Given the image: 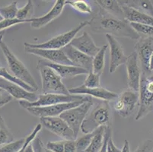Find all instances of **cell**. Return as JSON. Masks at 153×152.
Masks as SVG:
<instances>
[{"label": "cell", "mask_w": 153, "mask_h": 152, "mask_svg": "<svg viewBox=\"0 0 153 152\" xmlns=\"http://www.w3.org/2000/svg\"><path fill=\"white\" fill-rule=\"evenodd\" d=\"M66 5L72 7L76 12L82 14L91 15L92 13V8L88 2L85 0H67Z\"/></svg>", "instance_id": "27"}, {"label": "cell", "mask_w": 153, "mask_h": 152, "mask_svg": "<svg viewBox=\"0 0 153 152\" xmlns=\"http://www.w3.org/2000/svg\"><path fill=\"white\" fill-rule=\"evenodd\" d=\"M5 33V30H2V31H0V41H2V37H3Z\"/></svg>", "instance_id": "48"}, {"label": "cell", "mask_w": 153, "mask_h": 152, "mask_svg": "<svg viewBox=\"0 0 153 152\" xmlns=\"http://www.w3.org/2000/svg\"><path fill=\"white\" fill-rule=\"evenodd\" d=\"M148 79H149V80L152 81V82H153V75H150V76H149V77L148 78Z\"/></svg>", "instance_id": "49"}, {"label": "cell", "mask_w": 153, "mask_h": 152, "mask_svg": "<svg viewBox=\"0 0 153 152\" xmlns=\"http://www.w3.org/2000/svg\"><path fill=\"white\" fill-rule=\"evenodd\" d=\"M107 152H122V149L118 148L113 142L112 135L109 137L107 143Z\"/></svg>", "instance_id": "44"}, {"label": "cell", "mask_w": 153, "mask_h": 152, "mask_svg": "<svg viewBox=\"0 0 153 152\" xmlns=\"http://www.w3.org/2000/svg\"><path fill=\"white\" fill-rule=\"evenodd\" d=\"M100 80H101V75L95 74L91 71L88 72L87 78L85 80L83 85L90 88L100 87Z\"/></svg>", "instance_id": "34"}, {"label": "cell", "mask_w": 153, "mask_h": 152, "mask_svg": "<svg viewBox=\"0 0 153 152\" xmlns=\"http://www.w3.org/2000/svg\"><path fill=\"white\" fill-rule=\"evenodd\" d=\"M0 78L2 79H5V80L9 81V82H13L15 84H17L18 85L21 86L22 87H23L24 89H25L26 90L30 92H36L33 87H31L30 86H29L28 85L25 84V82H22L21 80H19V79L14 76L12 74H11L9 71L5 69V67L0 66Z\"/></svg>", "instance_id": "29"}, {"label": "cell", "mask_w": 153, "mask_h": 152, "mask_svg": "<svg viewBox=\"0 0 153 152\" xmlns=\"http://www.w3.org/2000/svg\"><path fill=\"white\" fill-rule=\"evenodd\" d=\"M31 22L32 19L30 20H20L17 18L14 19H3L2 22H0V31L10 28L17 24H21L23 23H31Z\"/></svg>", "instance_id": "36"}, {"label": "cell", "mask_w": 153, "mask_h": 152, "mask_svg": "<svg viewBox=\"0 0 153 152\" xmlns=\"http://www.w3.org/2000/svg\"><path fill=\"white\" fill-rule=\"evenodd\" d=\"M32 145L34 147V151L35 152H51L44 148V144H43L42 141L39 138H36L33 142H32Z\"/></svg>", "instance_id": "41"}, {"label": "cell", "mask_w": 153, "mask_h": 152, "mask_svg": "<svg viewBox=\"0 0 153 152\" xmlns=\"http://www.w3.org/2000/svg\"><path fill=\"white\" fill-rule=\"evenodd\" d=\"M111 119V110L108 101L99 100L86 115L81 125V131L84 134L91 133L101 126L110 125Z\"/></svg>", "instance_id": "2"}, {"label": "cell", "mask_w": 153, "mask_h": 152, "mask_svg": "<svg viewBox=\"0 0 153 152\" xmlns=\"http://www.w3.org/2000/svg\"><path fill=\"white\" fill-rule=\"evenodd\" d=\"M93 106V100L85 101L78 107L69 109L62 113L59 117L63 119L71 128L75 136L78 137L79 131L81 130V125L90 109Z\"/></svg>", "instance_id": "8"}, {"label": "cell", "mask_w": 153, "mask_h": 152, "mask_svg": "<svg viewBox=\"0 0 153 152\" xmlns=\"http://www.w3.org/2000/svg\"><path fill=\"white\" fill-rule=\"evenodd\" d=\"M108 48V44L102 46L98 53L92 58V72L101 75L103 73L105 66V54Z\"/></svg>", "instance_id": "25"}, {"label": "cell", "mask_w": 153, "mask_h": 152, "mask_svg": "<svg viewBox=\"0 0 153 152\" xmlns=\"http://www.w3.org/2000/svg\"><path fill=\"white\" fill-rule=\"evenodd\" d=\"M13 99V97L6 90L0 88V108L10 103Z\"/></svg>", "instance_id": "40"}, {"label": "cell", "mask_w": 153, "mask_h": 152, "mask_svg": "<svg viewBox=\"0 0 153 152\" xmlns=\"http://www.w3.org/2000/svg\"><path fill=\"white\" fill-rule=\"evenodd\" d=\"M0 88L6 90L13 98L16 100H26L28 102H35L38 99L39 96L35 94V92H30L24 89L17 84L9 82L5 79L0 78Z\"/></svg>", "instance_id": "17"}, {"label": "cell", "mask_w": 153, "mask_h": 152, "mask_svg": "<svg viewBox=\"0 0 153 152\" xmlns=\"http://www.w3.org/2000/svg\"><path fill=\"white\" fill-rule=\"evenodd\" d=\"M123 4L135 8L143 13L153 18L152 2L149 0H126L121 1Z\"/></svg>", "instance_id": "24"}, {"label": "cell", "mask_w": 153, "mask_h": 152, "mask_svg": "<svg viewBox=\"0 0 153 152\" xmlns=\"http://www.w3.org/2000/svg\"><path fill=\"white\" fill-rule=\"evenodd\" d=\"M70 44L78 50L92 58L101 49V47L96 45L92 37L86 31L83 32L81 36L75 37Z\"/></svg>", "instance_id": "20"}, {"label": "cell", "mask_w": 153, "mask_h": 152, "mask_svg": "<svg viewBox=\"0 0 153 152\" xmlns=\"http://www.w3.org/2000/svg\"><path fill=\"white\" fill-rule=\"evenodd\" d=\"M153 150V142L150 139H147L143 142L134 152H152Z\"/></svg>", "instance_id": "39"}, {"label": "cell", "mask_w": 153, "mask_h": 152, "mask_svg": "<svg viewBox=\"0 0 153 152\" xmlns=\"http://www.w3.org/2000/svg\"><path fill=\"white\" fill-rule=\"evenodd\" d=\"M130 25L140 35L142 33L144 37H153V26L137 23H130Z\"/></svg>", "instance_id": "35"}, {"label": "cell", "mask_w": 153, "mask_h": 152, "mask_svg": "<svg viewBox=\"0 0 153 152\" xmlns=\"http://www.w3.org/2000/svg\"><path fill=\"white\" fill-rule=\"evenodd\" d=\"M2 20H3V18L2 17V15H0V22H2Z\"/></svg>", "instance_id": "50"}, {"label": "cell", "mask_w": 153, "mask_h": 152, "mask_svg": "<svg viewBox=\"0 0 153 152\" xmlns=\"http://www.w3.org/2000/svg\"><path fill=\"white\" fill-rule=\"evenodd\" d=\"M40 122L42 127L53 132L64 141L76 140L77 139L73 131L59 116L42 117L40 118Z\"/></svg>", "instance_id": "10"}, {"label": "cell", "mask_w": 153, "mask_h": 152, "mask_svg": "<svg viewBox=\"0 0 153 152\" xmlns=\"http://www.w3.org/2000/svg\"><path fill=\"white\" fill-rule=\"evenodd\" d=\"M0 47L5 56L6 61L8 62L9 69L12 72L14 76L19 79L22 82H25L28 85L31 87L35 90V91L38 90V85L35 79H34L33 75H31L27 67L24 65L23 62L16 57V56L13 53L6 45L5 42L0 41Z\"/></svg>", "instance_id": "4"}, {"label": "cell", "mask_w": 153, "mask_h": 152, "mask_svg": "<svg viewBox=\"0 0 153 152\" xmlns=\"http://www.w3.org/2000/svg\"><path fill=\"white\" fill-rule=\"evenodd\" d=\"M15 141L14 135L7 126L3 117L0 116V147Z\"/></svg>", "instance_id": "28"}, {"label": "cell", "mask_w": 153, "mask_h": 152, "mask_svg": "<svg viewBox=\"0 0 153 152\" xmlns=\"http://www.w3.org/2000/svg\"><path fill=\"white\" fill-rule=\"evenodd\" d=\"M94 134H95V131L91 132V133L85 134V136L76 139V145L77 152H85V151L89 147Z\"/></svg>", "instance_id": "32"}, {"label": "cell", "mask_w": 153, "mask_h": 152, "mask_svg": "<svg viewBox=\"0 0 153 152\" xmlns=\"http://www.w3.org/2000/svg\"><path fill=\"white\" fill-rule=\"evenodd\" d=\"M25 142V138L14 141L9 144L4 145L0 147V152H18L23 147Z\"/></svg>", "instance_id": "33"}, {"label": "cell", "mask_w": 153, "mask_h": 152, "mask_svg": "<svg viewBox=\"0 0 153 152\" xmlns=\"http://www.w3.org/2000/svg\"><path fill=\"white\" fill-rule=\"evenodd\" d=\"M25 152H35V151H34V147H33V145H32V143L29 144L26 147L25 151Z\"/></svg>", "instance_id": "46"}, {"label": "cell", "mask_w": 153, "mask_h": 152, "mask_svg": "<svg viewBox=\"0 0 153 152\" xmlns=\"http://www.w3.org/2000/svg\"><path fill=\"white\" fill-rule=\"evenodd\" d=\"M19 8H18V2H13L7 6L0 8V15H2L3 19H14L17 18L18 12Z\"/></svg>", "instance_id": "30"}, {"label": "cell", "mask_w": 153, "mask_h": 152, "mask_svg": "<svg viewBox=\"0 0 153 152\" xmlns=\"http://www.w3.org/2000/svg\"><path fill=\"white\" fill-rule=\"evenodd\" d=\"M37 69L41 75L43 94L70 95L69 90L62 82V78L51 67L44 65L39 60Z\"/></svg>", "instance_id": "3"}, {"label": "cell", "mask_w": 153, "mask_h": 152, "mask_svg": "<svg viewBox=\"0 0 153 152\" xmlns=\"http://www.w3.org/2000/svg\"><path fill=\"white\" fill-rule=\"evenodd\" d=\"M34 12V5L33 1L28 0L25 6L19 8L18 12L17 19L20 20H30L33 19L32 15Z\"/></svg>", "instance_id": "31"}, {"label": "cell", "mask_w": 153, "mask_h": 152, "mask_svg": "<svg viewBox=\"0 0 153 152\" xmlns=\"http://www.w3.org/2000/svg\"><path fill=\"white\" fill-rule=\"evenodd\" d=\"M98 7L106 11L108 13L114 15L120 19H124L123 18V10L119 1L116 0H97L94 1Z\"/></svg>", "instance_id": "23"}, {"label": "cell", "mask_w": 153, "mask_h": 152, "mask_svg": "<svg viewBox=\"0 0 153 152\" xmlns=\"http://www.w3.org/2000/svg\"><path fill=\"white\" fill-rule=\"evenodd\" d=\"M142 75L149 78L152 72L149 70V59L153 52V37H141L135 45Z\"/></svg>", "instance_id": "11"}, {"label": "cell", "mask_w": 153, "mask_h": 152, "mask_svg": "<svg viewBox=\"0 0 153 152\" xmlns=\"http://www.w3.org/2000/svg\"><path fill=\"white\" fill-rule=\"evenodd\" d=\"M92 100L91 98L88 100H81V101H75V102L66 103V104H56L53 106H48V107H30V108L25 109L26 110L28 111L31 115L34 116L40 117H56L59 116L61 114L65 111L68 110L69 109L74 108V107H78L82 103L85 101Z\"/></svg>", "instance_id": "12"}, {"label": "cell", "mask_w": 153, "mask_h": 152, "mask_svg": "<svg viewBox=\"0 0 153 152\" xmlns=\"http://www.w3.org/2000/svg\"><path fill=\"white\" fill-rule=\"evenodd\" d=\"M88 26V21L82 22L78 25L77 27H74L69 31L63 33L62 34L54 37L47 41L41 43V44H30V43H25L24 45L26 47L30 48L46 49V50H62L69 44H71L72 40L76 37V34L79 33L82 29Z\"/></svg>", "instance_id": "5"}, {"label": "cell", "mask_w": 153, "mask_h": 152, "mask_svg": "<svg viewBox=\"0 0 153 152\" xmlns=\"http://www.w3.org/2000/svg\"><path fill=\"white\" fill-rule=\"evenodd\" d=\"M91 98L88 96L83 95H62V94H42L39 95L38 99L35 102H28L26 100H20L19 104L24 109L30 108V107H43L48 106L56 105L59 104H66V103L75 102V101H81V100H88Z\"/></svg>", "instance_id": "6"}, {"label": "cell", "mask_w": 153, "mask_h": 152, "mask_svg": "<svg viewBox=\"0 0 153 152\" xmlns=\"http://www.w3.org/2000/svg\"><path fill=\"white\" fill-rule=\"evenodd\" d=\"M41 62L44 65L51 67L53 69L62 79H67V78L76 77L78 75H88V71L86 69L80 68V67L75 66V65H60V64H56L53 62H48L44 59H40Z\"/></svg>", "instance_id": "21"}, {"label": "cell", "mask_w": 153, "mask_h": 152, "mask_svg": "<svg viewBox=\"0 0 153 152\" xmlns=\"http://www.w3.org/2000/svg\"><path fill=\"white\" fill-rule=\"evenodd\" d=\"M125 65L127 72V85L129 89L139 93L142 78V70L138 56L135 51L130 56H128Z\"/></svg>", "instance_id": "13"}, {"label": "cell", "mask_w": 153, "mask_h": 152, "mask_svg": "<svg viewBox=\"0 0 153 152\" xmlns=\"http://www.w3.org/2000/svg\"><path fill=\"white\" fill-rule=\"evenodd\" d=\"M112 135V131H111V125H108L105 129V135H104V142L102 148L99 152H107V143H108V139L110 136Z\"/></svg>", "instance_id": "43"}, {"label": "cell", "mask_w": 153, "mask_h": 152, "mask_svg": "<svg viewBox=\"0 0 153 152\" xmlns=\"http://www.w3.org/2000/svg\"><path fill=\"white\" fill-rule=\"evenodd\" d=\"M62 50L72 65L86 69L88 72L92 71V57L83 53L71 44L64 47Z\"/></svg>", "instance_id": "19"}, {"label": "cell", "mask_w": 153, "mask_h": 152, "mask_svg": "<svg viewBox=\"0 0 153 152\" xmlns=\"http://www.w3.org/2000/svg\"><path fill=\"white\" fill-rule=\"evenodd\" d=\"M63 152H77L76 145V140L65 141Z\"/></svg>", "instance_id": "42"}, {"label": "cell", "mask_w": 153, "mask_h": 152, "mask_svg": "<svg viewBox=\"0 0 153 152\" xmlns=\"http://www.w3.org/2000/svg\"><path fill=\"white\" fill-rule=\"evenodd\" d=\"M122 152H130V143L127 140L124 141V145L122 148Z\"/></svg>", "instance_id": "45"}, {"label": "cell", "mask_w": 153, "mask_h": 152, "mask_svg": "<svg viewBox=\"0 0 153 152\" xmlns=\"http://www.w3.org/2000/svg\"><path fill=\"white\" fill-rule=\"evenodd\" d=\"M66 5V1L64 0H56L54 2L53 6L51 10L41 17L33 18L30 23L31 27L34 29H41L45 27L46 25L52 22L53 21L57 19L58 17L62 14L63 8Z\"/></svg>", "instance_id": "18"}, {"label": "cell", "mask_w": 153, "mask_h": 152, "mask_svg": "<svg viewBox=\"0 0 153 152\" xmlns=\"http://www.w3.org/2000/svg\"><path fill=\"white\" fill-rule=\"evenodd\" d=\"M153 110V82L142 75L139 90V110L135 119H143Z\"/></svg>", "instance_id": "7"}, {"label": "cell", "mask_w": 153, "mask_h": 152, "mask_svg": "<svg viewBox=\"0 0 153 152\" xmlns=\"http://www.w3.org/2000/svg\"><path fill=\"white\" fill-rule=\"evenodd\" d=\"M88 26L93 32L109 34L114 37H126L131 40H139L141 37L131 27L130 22L119 19L101 8L88 21Z\"/></svg>", "instance_id": "1"}, {"label": "cell", "mask_w": 153, "mask_h": 152, "mask_svg": "<svg viewBox=\"0 0 153 152\" xmlns=\"http://www.w3.org/2000/svg\"><path fill=\"white\" fill-rule=\"evenodd\" d=\"M69 91L70 94L93 97L100 100H105L108 102L111 100H115L118 97L117 94L104 87H99L90 88V87H85L83 85L79 87L69 88Z\"/></svg>", "instance_id": "16"}, {"label": "cell", "mask_w": 153, "mask_h": 152, "mask_svg": "<svg viewBox=\"0 0 153 152\" xmlns=\"http://www.w3.org/2000/svg\"><path fill=\"white\" fill-rule=\"evenodd\" d=\"M138 104V92L128 89L122 92L115 100L114 109L120 116L126 118L133 114Z\"/></svg>", "instance_id": "9"}, {"label": "cell", "mask_w": 153, "mask_h": 152, "mask_svg": "<svg viewBox=\"0 0 153 152\" xmlns=\"http://www.w3.org/2000/svg\"><path fill=\"white\" fill-rule=\"evenodd\" d=\"M107 126H101L95 130V134L91 140L89 147L88 148L85 152H99L104 145V135Z\"/></svg>", "instance_id": "26"}, {"label": "cell", "mask_w": 153, "mask_h": 152, "mask_svg": "<svg viewBox=\"0 0 153 152\" xmlns=\"http://www.w3.org/2000/svg\"><path fill=\"white\" fill-rule=\"evenodd\" d=\"M64 142L65 141H56V142H48L45 148L51 152H63Z\"/></svg>", "instance_id": "38"}, {"label": "cell", "mask_w": 153, "mask_h": 152, "mask_svg": "<svg viewBox=\"0 0 153 152\" xmlns=\"http://www.w3.org/2000/svg\"><path fill=\"white\" fill-rule=\"evenodd\" d=\"M105 36L110 47L109 72L110 73H114L120 65L126 64L128 56L125 55L123 47L116 37L109 34Z\"/></svg>", "instance_id": "14"}, {"label": "cell", "mask_w": 153, "mask_h": 152, "mask_svg": "<svg viewBox=\"0 0 153 152\" xmlns=\"http://www.w3.org/2000/svg\"><path fill=\"white\" fill-rule=\"evenodd\" d=\"M119 2L121 5L122 10H123V18L128 22L144 24L153 26V18L140 12V11L136 10L135 8L127 6L126 5L123 4L121 1H119Z\"/></svg>", "instance_id": "22"}, {"label": "cell", "mask_w": 153, "mask_h": 152, "mask_svg": "<svg viewBox=\"0 0 153 152\" xmlns=\"http://www.w3.org/2000/svg\"><path fill=\"white\" fill-rule=\"evenodd\" d=\"M149 70L151 72L153 71V52L149 59Z\"/></svg>", "instance_id": "47"}, {"label": "cell", "mask_w": 153, "mask_h": 152, "mask_svg": "<svg viewBox=\"0 0 153 152\" xmlns=\"http://www.w3.org/2000/svg\"><path fill=\"white\" fill-rule=\"evenodd\" d=\"M25 50L27 53L33 54L48 62L60 65H73L71 61L66 56L63 50H46V49L30 48L25 47Z\"/></svg>", "instance_id": "15"}, {"label": "cell", "mask_w": 153, "mask_h": 152, "mask_svg": "<svg viewBox=\"0 0 153 152\" xmlns=\"http://www.w3.org/2000/svg\"><path fill=\"white\" fill-rule=\"evenodd\" d=\"M41 129H42V125L41 123L40 124H37L35 125V127L34 129H33V131L31 132V133H30L27 137L25 138V144H24L23 147L20 149L18 152H25V151L26 147L29 144L32 143L33 141L37 138V136L38 135V133L41 132Z\"/></svg>", "instance_id": "37"}]
</instances>
